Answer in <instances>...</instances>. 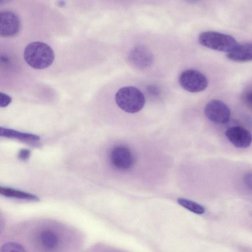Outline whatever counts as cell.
<instances>
[{
    "instance_id": "1",
    "label": "cell",
    "mask_w": 252,
    "mask_h": 252,
    "mask_svg": "<svg viewBox=\"0 0 252 252\" xmlns=\"http://www.w3.org/2000/svg\"><path fill=\"white\" fill-rule=\"evenodd\" d=\"M25 62L32 67L42 69L49 67L54 60L52 49L45 43L36 41L28 44L24 50Z\"/></svg>"
},
{
    "instance_id": "2",
    "label": "cell",
    "mask_w": 252,
    "mask_h": 252,
    "mask_svg": "<svg viewBox=\"0 0 252 252\" xmlns=\"http://www.w3.org/2000/svg\"><path fill=\"white\" fill-rule=\"evenodd\" d=\"M115 101L121 109L129 113L139 112L145 103L143 93L137 88L131 86L119 89L116 94Z\"/></svg>"
},
{
    "instance_id": "3",
    "label": "cell",
    "mask_w": 252,
    "mask_h": 252,
    "mask_svg": "<svg viewBox=\"0 0 252 252\" xmlns=\"http://www.w3.org/2000/svg\"><path fill=\"white\" fill-rule=\"evenodd\" d=\"M198 41L208 48L227 53L237 45L236 40L232 36L215 31L201 32L198 36Z\"/></svg>"
},
{
    "instance_id": "4",
    "label": "cell",
    "mask_w": 252,
    "mask_h": 252,
    "mask_svg": "<svg viewBox=\"0 0 252 252\" xmlns=\"http://www.w3.org/2000/svg\"><path fill=\"white\" fill-rule=\"evenodd\" d=\"M181 86L191 93L201 92L207 87L208 80L200 72L194 69H187L183 71L179 77Z\"/></svg>"
},
{
    "instance_id": "5",
    "label": "cell",
    "mask_w": 252,
    "mask_h": 252,
    "mask_svg": "<svg viewBox=\"0 0 252 252\" xmlns=\"http://www.w3.org/2000/svg\"><path fill=\"white\" fill-rule=\"evenodd\" d=\"M204 113L210 121L219 124L227 123L230 118V110L228 106L218 99L209 101L205 107Z\"/></svg>"
},
{
    "instance_id": "6",
    "label": "cell",
    "mask_w": 252,
    "mask_h": 252,
    "mask_svg": "<svg viewBox=\"0 0 252 252\" xmlns=\"http://www.w3.org/2000/svg\"><path fill=\"white\" fill-rule=\"evenodd\" d=\"M110 160L112 165L120 170L129 169L135 162V158L131 150L123 145L115 146L112 149Z\"/></svg>"
},
{
    "instance_id": "7",
    "label": "cell",
    "mask_w": 252,
    "mask_h": 252,
    "mask_svg": "<svg viewBox=\"0 0 252 252\" xmlns=\"http://www.w3.org/2000/svg\"><path fill=\"white\" fill-rule=\"evenodd\" d=\"M20 28V20L17 14L10 10L0 13V35L9 37L15 35Z\"/></svg>"
},
{
    "instance_id": "8",
    "label": "cell",
    "mask_w": 252,
    "mask_h": 252,
    "mask_svg": "<svg viewBox=\"0 0 252 252\" xmlns=\"http://www.w3.org/2000/svg\"><path fill=\"white\" fill-rule=\"evenodd\" d=\"M228 140L236 147L246 148L249 147L252 142V135L246 128L234 126L228 128L225 132Z\"/></svg>"
},
{
    "instance_id": "9",
    "label": "cell",
    "mask_w": 252,
    "mask_h": 252,
    "mask_svg": "<svg viewBox=\"0 0 252 252\" xmlns=\"http://www.w3.org/2000/svg\"><path fill=\"white\" fill-rule=\"evenodd\" d=\"M153 55L146 48L139 46L134 48L128 55L129 63L137 68H144L152 63Z\"/></svg>"
},
{
    "instance_id": "10",
    "label": "cell",
    "mask_w": 252,
    "mask_h": 252,
    "mask_svg": "<svg viewBox=\"0 0 252 252\" xmlns=\"http://www.w3.org/2000/svg\"><path fill=\"white\" fill-rule=\"evenodd\" d=\"M230 60L236 62H247L252 61V42H246L237 45L227 53Z\"/></svg>"
},
{
    "instance_id": "11",
    "label": "cell",
    "mask_w": 252,
    "mask_h": 252,
    "mask_svg": "<svg viewBox=\"0 0 252 252\" xmlns=\"http://www.w3.org/2000/svg\"><path fill=\"white\" fill-rule=\"evenodd\" d=\"M0 136L2 137L17 139L26 142H35L40 139L37 135L19 132L13 129L0 127Z\"/></svg>"
},
{
    "instance_id": "12",
    "label": "cell",
    "mask_w": 252,
    "mask_h": 252,
    "mask_svg": "<svg viewBox=\"0 0 252 252\" xmlns=\"http://www.w3.org/2000/svg\"><path fill=\"white\" fill-rule=\"evenodd\" d=\"M39 241L41 246L45 250L51 251L57 247L59 239L58 235L54 231L45 230L39 234Z\"/></svg>"
},
{
    "instance_id": "13",
    "label": "cell",
    "mask_w": 252,
    "mask_h": 252,
    "mask_svg": "<svg viewBox=\"0 0 252 252\" xmlns=\"http://www.w3.org/2000/svg\"><path fill=\"white\" fill-rule=\"evenodd\" d=\"M0 193L7 197L34 201H37L39 200V198L34 194L10 188L0 187Z\"/></svg>"
},
{
    "instance_id": "14",
    "label": "cell",
    "mask_w": 252,
    "mask_h": 252,
    "mask_svg": "<svg viewBox=\"0 0 252 252\" xmlns=\"http://www.w3.org/2000/svg\"><path fill=\"white\" fill-rule=\"evenodd\" d=\"M178 203L182 207L197 214H202L205 212L204 208L199 204L188 199L179 198Z\"/></svg>"
},
{
    "instance_id": "15",
    "label": "cell",
    "mask_w": 252,
    "mask_h": 252,
    "mask_svg": "<svg viewBox=\"0 0 252 252\" xmlns=\"http://www.w3.org/2000/svg\"><path fill=\"white\" fill-rule=\"evenodd\" d=\"M0 252H27L25 248L16 242H8L0 248Z\"/></svg>"
},
{
    "instance_id": "16",
    "label": "cell",
    "mask_w": 252,
    "mask_h": 252,
    "mask_svg": "<svg viewBox=\"0 0 252 252\" xmlns=\"http://www.w3.org/2000/svg\"><path fill=\"white\" fill-rule=\"evenodd\" d=\"M11 98L5 94L0 93V106L5 107L8 105L11 102Z\"/></svg>"
},
{
    "instance_id": "17",
    "label": "cell",
    "mask_w": 252,
    "mask_h": 252,
    "mask_svg": "<svg viewBox=\"0 0 252 252\" xmlns=\"http://www.w3.org/2000/svg\"><path fill=\"white\" fill-rule=\"evenodd\" d=\"M30 154L31 153L29 150L22 149L19 151L18 154V158L22 160H25L29 158Z\"/></svg>"
},
{
    "instance_id": "18",
    "label": "cell",
    "mask_w": 252,
    "mask_h": 252,
    "mask_svg": "<svg viewBox=\"0 0 252 252\" xmlns=\"http://www.w3.org/2000/svg\"><path fill=\"white\" fill-rule=\"evenodd\" d=\"M244 181L247 187L252 190V172L247 173L244 176Z\"/></svg>"
}]
</instances>
